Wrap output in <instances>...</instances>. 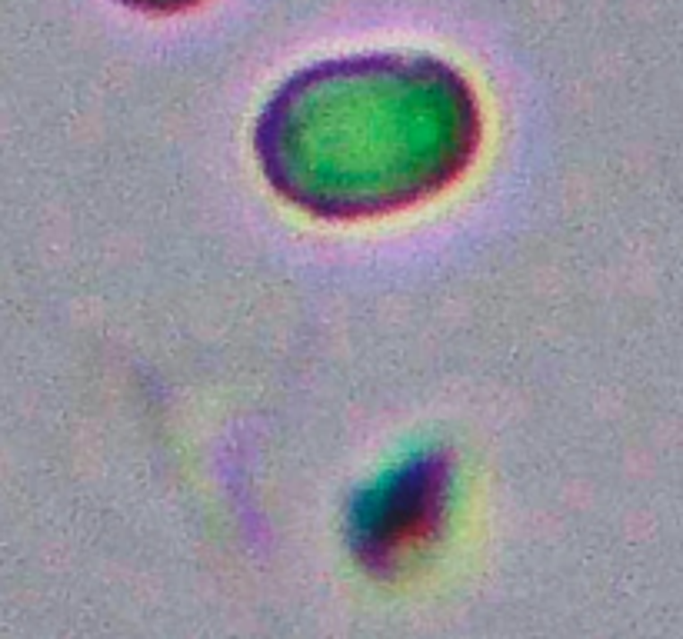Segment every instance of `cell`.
Listing matches in <instances>:
<instances>
[{
	"label": "cell",
	"instance_id": "cell-1",
	"mask_svg": "<svg viewBox=\"0 0 683 639\" xmlns=\"http://www.w3.org/2000/svg\"><path fill=\"white\" fill-rule=\"evenodd\" d=\"M463 73L424 54H357L283 83L257 127L283 200L330 220L384 217L447 190L477 153Z\"/></svg>",
	"mask_w": 683,
	"mask_h": 639
},
{
	"label": "cell",
	"instance_id": "cell-2",
	"mask_svg": "<svg viewBox=\"0 0 683 639\" xmlns=\"http://www.w3.org/2000/svg\"><path fill=\"white\" fill-rule=\"evenodd\" d=\"M120 4H127V7L143 11V13H177V11L197 7L203 0H120Z\"/></svg>",
	"mask_w": 683,
	"mask_h": 639
}]
</instances>
